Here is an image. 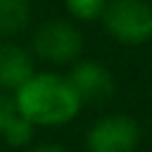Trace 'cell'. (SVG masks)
I'll list each match as a JSON object with an SVG mask.
<instances>
[{"label":"cell","mask_w":152,"mask_h":152,"mask_svg":"<svg viewBox=\"0 0 152 152\" xmlns=\"http://www.w3.org/2000/svg\"><path fill=\"white\" fill-rule=\"evenodd\" d=\"M26 152H64L59 145H38V147H31Z\"/></svg>","instance_id":"11"},{"label":"cell","mask_w":152,"mask_h":152,"mask_svg":"<svg viewBox=\"0 0 152 152\" xmlns=\"http://www.w3.org/2000/svg\"><path fill=\"white\" fill-rule=\"evenodd\" d=\"M31 19L28 0H0V36H14Z\"/></svg>","instance_id":"7"},{"label":"cell","mask_w":152,"mask_h":152,"mask_svg":"<svg viewBox=\"0 0 152 152\" xmlns=\"http://www.w3.org/2000/svg\"><path fill=\"white\" fill-rule=\"evenodd\" d=\"M2 138H5L7 145H12V147H24V145L33 138V124L19 112V114L10 121V126L2 131Z\"/></svg>","instance_id":"8"},{"label":"cell","mask_w":152,"mask_h":152,"mask_svg":"<svg viewBox=\"0 0 152 152\" xmlns=\"http://www.w3.org/2000/svg\"><path fill=\"white\" fill-rule=\"evenodd\" d=\"M140 142V126L124 114L104 116L88 131L90 152H133Z\"/></svg>","instance_id":"4"},{"label":"cell","mask_w":152,"mask_h":152,"mask_svg":"<svg viewBox=\"0 0 152 152\" xmlns=\"http://www.w3.org/2000/svg\"><path fill=\"white\" fill-rule=\"evenodd\" d=\"M64 2H66V10L76 19H83V21L102 17V12L107 7V0H64Z\"/></svg>","instance_id":"9"},{"label":"cell","mask_w":152,"mask_h":152,"mask_svg":"<svg viewBox=\"0 0 152 152\" xmlns=\"http://www.w3.org/2000/svg\"><path fill=\"white\" fill-rule=\"evenodd\" d=\"M31 76H33L31 55L14 43H2L0 45V88L19 90Z\"/></svg>","instance_id":"6"},{"label":"cell","mask_w":152,"mask_h":152,"mask_svg":"<svg viewBox=\"0 0 152 152\" xmlns=\"http://www.w3.org/2000/svg\"><path fill=\"white\" fill-rule=\"evenodd\" d=\"M102 19L124 45H142L152 38V5L145 0H109Z\"/></svg>","instance_id":"2"},{"label":"cell","mask_w":152,"mask_h":152,"mask_svg":"<svg viewBox=\"0 0 152 152\" xmlns=\"http://www.w3.org/2000/svg\"><path fill=\"white\" fill-rule=\"evenodd\" d=\"M33 50L38 57L52 64L74 62L83 50V38L69 21H45L33 36Z\"/></svg>","instance_id":"3"},{"label":"cell","mask_w":152,"mask_h":152,"mask_svg":"<svg viewBox=\"0 0 152 152\" xmlns=\"http://www.w3.org/2000/svg\"><path fill=\"white\" fill-rule=\"evenodd\" d=\"M17 114H19L17 100H12V97H7V95L0 93V135H2V131L10 126V121H12Z\"/></svg>","instance_id":"10"},{"label":"cell","mask_w":152,"mask_h":152,"mask_svg":"<svg viewBox=\"0 0 152 152\" xmlns=\"http://www.w3.org/2000/svg\"><path fill=\"white\" fill-rule=\"evenodd\" d=\"M66 78L74 86L81 102L102 104L114 95V78L109 69L100 62H78Z\"/></svg>","instance_id":"5"},{"label":"cell","mask_w":152,"mask_h":152,"mask_svg":"<svg viewBox=\"0 0 152 152\" xmlns=\"http://www.w3.org/2000/svg\"><path fill=\"white\" fill-rule=\"evenodd\" d=\"M19 112L36 126H59L71 121L81 109V97L76 95L69 78L57 74H33L17 90Z\"/></svg>","instance_id":"1"}]
</instances>
